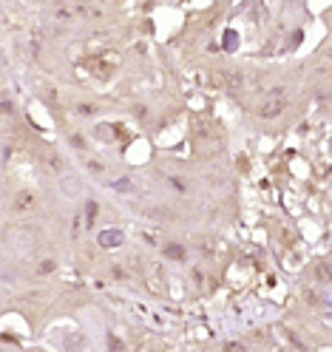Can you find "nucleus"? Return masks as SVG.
Masks as SVG:
<instances>
[{
	"mask_svg": "<svg viewBox=\"0 0 332 352\" xmlns=\"http://www.w3.org/2000/svg\"><path fill=\"white\" fill-rule=\"evenodd\" d=\"M54 270V262H40L37 264V276H48Z\"/></svg>",
	"mask_w": 332,
	"mask_h": 352,
	"instance_id": "nucleus-8",
	"label": "nucleus"
},
{
	"mask_svg": "<svg viewBox=\"0 0 332 352\" xmlns=\"http://www.w3.org/2000/svg\"><path fill=\"white\" fill-rule=\"evenodd\" d=\"M284 108H287L284 100H272V102H267V106L258 108V116H262V120H276V116L284 114Z\"/></svg>",
	"mask_w": 332,
	"mask_h": 352,
	"instance_id": "nucleus-2",
	"label": "nucleus"
},
{
	"mask_svg": "<svg viewBox=\"0 0 332 352\" xmlns=\"http://www.w3.org/2000/svg\"><path fill=\"white\" fill-rule=\"evenodd\" d=\"M216 80H218V82H224V88H228V91H233V94H236V91H242V86H244V74H242V71H236V68L218 74Z\"/></svg>",
	"mask_w": 332,
	"mask_h": 352,
	"instance_id": "nucleus-1",
	"label": "nucleus"
},
{
	"mask_svg": "<svg viewBox=\"0 0 332 352\" xmlns=\"http://www.w3.org/2000/svg\"><path fill=\"white\" fill-rule=\"evenodd\" d=\"M120 242H122V236H120V233H102V236H100V244H120Z\"/></svg>",
	"mask_w": 332,
	"mask_h": 352,
	"instance_id": "nucleus-6",
	"label": "nucleus"
},
{
	"mask_svg": "<svg viewBox=\"0 0 332 352\" xmlns=\"http://www.w3.org/2000/svg\"><path fill=\"white\" fill-rule=\"evenodd\" d=\"M330 57H332V52H330Z\"/></svg>",
	"mask_w": 332,
	"mask_h": 352,
	"instance_id": "nucleus-14",
	"label": "nucleus"
},
{
	"mask_svg": "<svg viewBox=\"0 0 332 352\" xmlns=\"http://www.w3.org/2000/svg\"><path fill=\"white\" fill-rule=\"evenodd\" d=\"M77 111H80L82 116H91V114H96V108H94V106H77Z\"/></svg>",
	"mask_w": 332,
	"mask_h": 352,
	"instance_id": "nucleus-11",
	"label": "nucleus"
},
{
	"mask_svg": "<svg viewBox=\"0 0 332 352\" xmlns=\"http://www.w3.org/2000/svg\"><path fill=\"white\" fill-rule=\"evenodd\" d=\"M94 219H96V202H88V208H86V222H88V228L94 224Z\"/></svg>",
	"mask_w": 332,
	"mask_h": 352,
	"instance_id": "nucleus-7",
	"label": "nucleus"
},
{
	"mask_svg": "<svg viewBox=\"0 0 332 352\" xmlns=\"http://www.w3.org/2000/svg\"><path fill=\"white\" fill-rule=\"evenodd\" d=\"M284 91H287V88H284V86H276V88H270V94H272V97H281Z\"/></svg>",
	"mask_w": 332,
	"mask_h": 352,
	"instance_id": "nucleus-13",
	"label": "nucleus"
},
{
	"mask_svg": "<svg viewBox=\"0 0 332 352\" xmlns=\"http://www.w3.org/2000/svg\"><path fill=\"white\" fill-rule=\"evenodd\" d=\"M37 204V196L32 194V190H20L18 196H14V210H32Z\"/></svg>",
	"mask_w": 332,
	"mask_h": 352,
	"instance_id": "nucleus-3",
	"label": "nucleus"
},
{
	"mask_svg": "<svg viewBox=\"0 0 332 352\" xmlns=\"http://www.w3.org/2000/svg\"><path fill=\"white\" fill-rule=\"evenodd\" d=\"M165 256L168 258H174V262H184V258H188V250H184L182 244L170 242V244H165Z\"/></svg>",
	"mask_w": 332,
	"mask_h": 352,
	"instance_id": "nucleus-5",
	"label": "nucleus"
},
{
	"mask_svg": "<svg viewBox=\"0 0 332 352\" xmlns=\"http://www.w3.org/2000/svg\"><path fill=\"white\" fill-rule=\"evenodd\" d=\"M108 352H125L122 341H120V338H111V341H108Z\"/></svg>",
	"mask_w": 332,
	"mask_h": 352,
	"instance_id": "nucleus-9",
	"label": "nucleus"
},
{
	"mask_svg": "<svg viewBox=\"0 0 332 352\" xmlns=\"http://www.w3.org/2000/svg\"><path fill=\"white\" fill-rule=\"evenodd\" d=\"M244 344H224V352H244Z\"/></svg>",
	"mask_w": 332,
	"mask_h": 352,
	"instance_id": "nucleus-10",
	"label": "nucleus"
},
{
	"mask_svg": "<svg viewBox=\"0 0 332 352\" xmlns=\"http://www.w3.org/2000/svg\"><path fill=\"white\" fill-rule=\"evenodd\" d=\"M170 185H174L176 190H179V194H182V190H184V182H182V179H176V176H174V179H170Z\"/></svg>",
	"mask_w": 332,
	"mask_h": 352,
	"instance_id": "nucleus-12",
	"label": "nucleus"
},
{
	"mask_svg": "<svg viewBox=\"0 0 332 352\" xmlns=\"http://www.w3.org/2000/svg\"><path fill=\"white\" fill-rule=\"evenodd\" d=\"M312 276H315V282L318 284H330L332 282V264L330 262H318L312 267Z\"/></svg>",
	"mask_w": 332,
	"mask_h": 352,
	"instance_id": "nucleus-4",
	"label": "nucleus"
}]
</instances>
